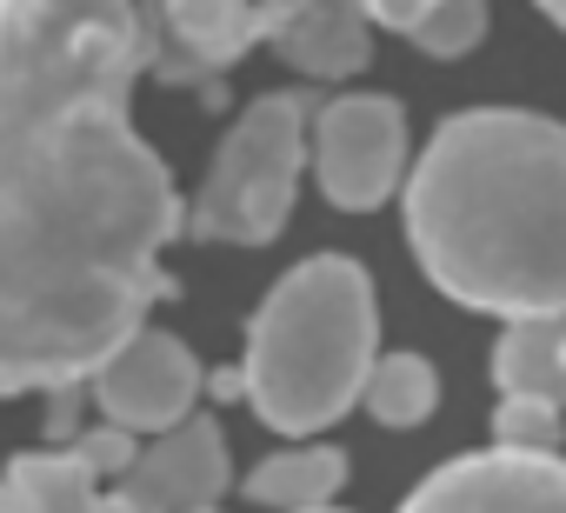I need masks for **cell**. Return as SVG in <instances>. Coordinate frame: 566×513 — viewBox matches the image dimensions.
Returning a JSON list of instances; mask_svg holds the SVG:
<instances>
[{
  "label": "cell",
  "mask_w": 566,
  "mask_h": 513,
  "mask_svg": "<svg viewBox=\"0 0 566 513\" xmlns=\"http://www.w3.org/2000/svg\"><path fill=\"white\" fill-rule=\"evenodd\" d=\"M134 81V0H0V400L87 387L174 294L180 193Z\"/></svg>",
  "instance_id": "obj_1"
},
{
  "label": "cell",
  "mask_w": 566,
  "mask_h": 513,
  "mask_svg": "<svg viewBox=\"0 0 566 513\" xmlns=\"http://www.w3.org/2000/svg\"><path fill=\"white\" fill-rule=\"evenodd\" d=\"M420 274L473 314L566 307V127L526 107L453 114L400 180Z\"/></svg>",
  "instance_id": "obj_2"
},
{
  "label": "cell",
  "mask_w": 566,
  "mask_h": 513,
  "mask_svg": "<svg viewBox=\"0 0 566 513\" xmlns=\"http://www.w3.org/2000/svg\"><path fill=\"white\" fill-rule=\"evenodd\" d=\"M380 354V307L374 281L347 253H314L294 274H280L273 294L247 321L240 394L247 407L287 440L334 427L360 407V380Z\"/></svg>",
  "instance_id": "obj_3"
},
{
  "label": "cell",
  "mask_w": 566,
  "mask_h": 513,
  "mask_svg": "<svg viewBox=\"0 0 566 513\" xmlns=\"http://www.w3.org/2000/svg\"><path fill=\"white\" fill-rule=\"evenodd\" d=\"M307 94H260L220 140L193 200H180V233L200 247H266L294 213L307 167Z\"/></svg>",
  "instance_id": "obj_4"
},
{
  "label": "cell",
  "mask_w": 566,
  "mask_h": 513,
  "mask_svg": "<svg viewBox=\"0 0 566 513\" xmlns=\"http://www.w3.org/2000/svg\"><path fill=\"white\" fill-rule=\"evenodd\" d=\"M140 74L220 101V74L266 34V0H134Z\"/></svg>",
  "instance_id": "obj_5"
},
{
  "label": "cell",
  "mask_w": 566,
  "mask_h": 513,
  "mask_svg": "<svg viewBox=\"0 0 566 513\" xmlns=\"http://www.w3.org/2000/svg\"><path fill=\"white\" fill-rule=\"evenodd\" d=\"M307 160L340 213H374L407 180V114L387 94H340L307 114Z\"/></svg>",
  "instance_id": "obj_6"
},
{
  "label": "cell",
  "mask_w": 566,
  "mask_h": 513,
  "mask_svg": "<svg viewBox=\"0 0 566 513\" xmlns=\"http://www.w3.org/2000/svg\"><path fill=\"white\" fill-rule=\"evenodd\" d=\"M87 394L101 407L107 427H127V433H167L193 413L200 400V360L180 334L167 327H134L94 374H87Z\"/></svg>",
  "instance_id": "obj_7"
},
{
  "label": "cell",
  "mask_w": 566,
  "mask_h": 513,
  "mask_svg": "<svg viewBox=\"0 0 566 513\" xmlns=\"http://www.w3.org/2000/svg\"><path fill=\"white\" fill-rule=\"evenodd\" d=\"M400 513H566V460L559 453H460L427 473Z\"/></svg>",
  "instance_id": "obj_8"
},
{
  "label": "cell",
  "mask_w": 566,
  "mask_h": 513,
  "mask_svg": "<svg viewBox=\"0 0 566 513\" xmlns=\"http://www.w3.org/2000/svg\"><path fill=\"white\" fill-rule=\"evenodd\" d=\"M114 493L134 506V513H200L227 493V440L213 420L187 413L180 427L154 433L127 473L114 480Z\"/></svg>",
  "instance_id": "obj_9"
},
{
  "label": "cell",
  "mask_w": 566,
  "mask_h": 513,
  "mask_svg": "<svg viewBox=\"0 0 566 513\" xmlns=\"http://www.w3.org/2000/svg\"><path fill=\"white\" fill-rule=\"evenodd\" d=\"M266 41L314 81H347L374 54V21L360 0H266Z\"/></svg>",
  "instance_id": "obj_10"
},
{
  "label": "cell",
  "mask_w": 566,
  "mask_h": 513,
  "mask_svg": "<svg viewBox=\"0 0 566 513\" xmlns=\"http://www.w3.org/2000/svg\"><path fill=\"white\" fill-rule=\"evenodd\" d=\"M493 380H500V394L566 407V307L506 321V334L493 347Z\"/></svg>",
  "instance_id": "obj_11"
},
{
  "label": "cell",
  "mask_w": 566,
  "mask_h": 513,
  "mask_svg": "<svg viewBox=\"0 0 566 513\" xmlns=\"http://www.w3.org/2000/svg\"><path fill=\"white\" fill-rule=\"evenodd\" d=\"M0 513H107V493L74 447L21 453L0 473Z\"/></svg>",
  "instance_id": "obj_12"
},
{
  "label": "cell",
  "mask_w": 566,
  "mask_h": 513,
  "mask_svg": "<svg viewBox=\"0 0 566 513\" xmlns=\"http://www.w3.org/2000/svg\"><path fill=\"white\" fill-rule=\"evenodd\" d=\"M347 486V453L340 447H287V453H266L247 473V500L273 506V513H314Z\"/></svg>",
  "instance_id": "obj_13"
},
{
  "label": "cell",
  "mask_w": 566,
  "mask_h": 513,
  "mask_svg": "<svg viewBox=\"0 0 566 513\" xmlns=\"http://www.w3.org/2000/svg\"><path fill=\"white\" fill-rule=\"evenodd\" d=\"M440 400V374L420 354H374L367 380H360V407L380 427H420Z\"/></svg>",
  "instance_id": "obj_14"
},
{
  "label": "cell",
  "mask_w": 566,
  "mask_h": 513,
  "mask_svg": "<svg viewBox=\"0 0 566 513\" xmlns=\"http://www.w3.org/2000/svg\"><path fill=\"white\" fill-rule=\"evenodd\" d=\"M480 34H486V0H433L407 28V41L433 61H460L467 48H480Z\"/></svg>",
  "instance_id": "obj_15"
},
{
  "label": "cell",
  "mask_w": 566,
  "mask_h": 513,
  "mask_svg": "<svg viewBox=\"0 0 566 513\" xmlns=\"http://www.w3.org/2000/svg\"><path fill=\"white\" fill-rule=\"evenodd\" d=\"M559 440H566L559 407L526 400V394H500V413H493V447H513V453H559Z\"/></svg>",
  "instance_id": "obj_16"
},
{
  "label": "cell",
  "mask_w": 566,
  "mask_h": 513,
  "mask_svg": "<svg viewBox=\"0 0 566 513\" xmlns=\"http://www.w3.org/2000/svg\"><path fill=\"white\" fill-rule=\"evenodd\" d=\"M74 453L87 460V473H94V480H120V473H127V460H134V433L101 420L94 433H81V440H74Z\"/></svg>",
  "instance_id": "obj_17"
},
{
  "label": "cell",
  "mask_w": 566,
  "mask_h": 513,
  "mask_svg": "<svg viewBox=\"0 0 566 513\" xmlns=\"http://www.w3.org/2000/svg\"><path fill=\"white\" fill-rule=\"evenodd\" d=\"M360 8H367V21L374 28H394V34H407L427 8H433V0H360Z\"/></svg>",
  "instance_id": "obj_18"
},
{
  "label": "cell",
  "mask_w": 566,
  "mask_h": 513,
  "mask_svg": "<svg viewBox=\"0 0 566 513\" xmlns=\"http://www.w3.org/2000/svg\"><path fill=\"white\" fill-rule=\"evenodd\" d=\"M539 8H546V14H553L559 28H566V0H539Z\"/></svg>",
  "instance_id": "obj_19"
},
{
  "label": "cell",
  "mask_w": 566,
  "mask_h": 513,
  "mask_svg": "<svg viewBox=\"0 0 566 513\" xmlns=\"http://www.w3.org/2000/svg\"><path fill=\"white\" fill-rule=\"evenodd\" d=\"M314 513H334V506H314Z\"/></svg>",
  "instance_id": "obj_20"
},
{
  "label": "cell",
  "mask_w": 566,
  "mask_h": 513,
  "mask_svg": "<svg viewBox=\"0 0 566 513\" xmlns=\"http://www.w3.org/2000/svg\"><path fill=\"white\" fill-rule=\"evenodd\" d=\"M200 513H213V506H200Z\"/></svg>",
  "instance_id": "obj_21"
}]
</instances>
